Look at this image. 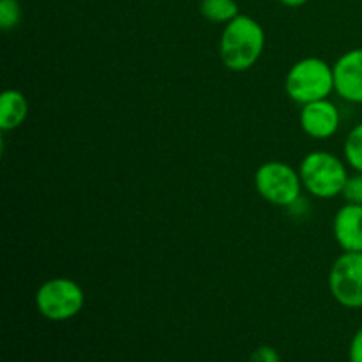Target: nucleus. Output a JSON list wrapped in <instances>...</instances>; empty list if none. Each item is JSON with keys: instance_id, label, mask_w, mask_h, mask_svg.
Wrapping results in <instances>:
<instances>
[{"instance_id": "1", "label": "nucleus", "mask_w": 362, "mask_h": 362, "mask_svg": "<svg viewBox=\"0 0 362 362\" xmlns=\"http://www.w3.org/2000/svg\"><path fill=\"white\" fill-rule=\"evenodd\" d=\"M265 49V30L255 18L239 14L225 25L219 41V57L226 69L244 73L251 69Z\"/></svg>"}, {"instance_id": "2", "label": "nucleus", "mask_w": 362, "mask_h": 362, "mask_svg": "<svg viewBox=\"0 0 362 362\" xmlns=\"http://www.w3.org/2000/svg\"><path fill=\"white\" fill-rule=\"evenodd\" d=\"M297 170L304 189L320 200L339 197L350 177L346 163L332 152L325 151H315L304 156Z\"/></svg>"}, {"instance_id": "3", "label": "nucleus", "mask_w": 362, "mask_h": 362, "mask_svg": "<svg viewBox=\"0 0 362 362\" xmlns=\"http://www.w3.org/2000/svg\"><path fill=\"white\" fill-rule=\"evenodd\" d=\"M285 90L288 98L300 106L327 99L334 90V69L318 57L300 59L286 73Z\"/></svg>"}, {"instance_id": "4", "label": "nucleus", "mask_w": 362, "mask_h": 362, "mask_svg": "<svg viewBox=\"0 0 362 362\" xmlns=\"http://www.w3.org/2000/svg\"><path fill=\"white\" fill-rule=\"evenodd\" d=\"M255 187L265 202L278 207H292L300 200L303 180L299 170L283 161H267L255 173Z\"/></svg>"}, {"instance_id": "5", "label": "nucleus", "mask_w": 362, "mask_h": 362, "mask_svg": "<svg viewBox=\"0 0 362 362\" xmlns=\"http://www.w3.org/2000/svg\"><path fill=\"white\" fill-rule=\"evenodd\" d=\"M35 306L48 320H69L83 310L85 292L74 279L53 278L39 286L35 293Z\"/></svg>"}, {"instance_id": "6", "label": "nucleus", "mask_w": 362, "mask_h": 362, "mask_svg": "<svg viewBox=\"0 0 362 362\" xmlns=\"http://www.w3.org/2000/svg\"><path fill=\"white\" fill-rule=\"evenodd\" d=\"M329 290L336 303L349 310L362 308V253L345 251L332 264Z\"/></svg>"}, {"instance_id": "7", "label": "nucleus", "mask_w": 362, "mask_h": 362, "mask_svg": "<svg viewBox=\"0 0 362 362\" xmlns=\"http://www.w3.org/2000/svg\"><path fill=\"white\" fill-rule=\"evenodd\" d=\"M300 127L304 133L317 140H327L334 136L341 124V113L338 106L327 99H318V101L303 105L300 110Z\"/></svg>"}, {"instance_id": "8", "label": "nucleus", "mask_w": 362, "mask_h": 362, "mask_svg": "<svg viewBox=\"0 0 362 362\" xmlns=\"http://www.w3.org/2000/svg\"><path fill=\"white\" fill-rule=\"evenodd\" d=\"M334 69V90L345 101L362 105V48L343 53Z\"/></svg>"}, {"instance_id": "9", "label": "nucleus", "mask_w": 362, "mask_h": 362, "mask_svg": "<svg viewBox=\"0 0 362 362\" xmlns=\"http://www.w3.org/2000/svg\"><path fill=\"white\" fill-rule=\"evenodd\" d=\"M332 233L343 251L362 253V205H343L334 216Z\"/></svg>"}, {"instance_id": "10", "label": "nucleus", "mask_w": 362, "mask_h": 362, "mask_svg": "<svg viewBox=\"0 0 362 362\" xmlns=\"http://www.w3.org/2000/svg\"><path fill=\"white\" fill-rule=\"evenodd\" d=\"M28 101L23 92L7 88L0 95V129L14 131L27 120Z\"/></svg>"}, {"instance_id": "11", "label": "nucleus", "mask_w": 362, "mask_h": 362, "mask_svg": "<svg viewBox=\"0 0 362 362\" xmlns=\"http://www.w3.org/2000/svg\"><path fill=\"white\" fill-rule=\"evenodd\" d=\"M200 13L207 21L225 25L240 14L235 0H202Z\"/></svg>"}, {"instance_id": "12", "label": "nucleus", "mask_w": 362, "mask_h": 362, "mask_svg": "<svg viewBox=\"0 0 362 362\" xmlns=\"http://www.w3.org/2000/svg\"><path fill=\"white\" fill-rule=\"evenodd\" d=\"M345 163L354 172L362 173V122L354 126L343 145Z\"/></svg>"}, {"instance_id": "13", "label": "nucleus", "mask_w": 362, "mask_h": 362, "mask_svg": "<svg viewBox=\"0 0 362 362\" xmlns=\"http://www.w3.org/2000/svg\"><path fill=\"white\" fill-rule=\"evenodd\" d=\"M21 21V6L18 0H0V28L9 32Z\"/></svg>"}, {"instance_id": "14", "label": "nucleus", "mask_w": 362, "mask_h": 362, "mask_svg": "<svg viewBox=\"0 0 362 362\" xmlns=\"http://www.w3.org/2000/svg\"><path fill=\"white\" fill-rule=\"evenodd\" d=\"M343 198L346 200V204H359L362 205V173L356 175H350L349 180L345 184V189H343Z\"/></svg>"}, {"instance_id": "15", "label": "nucleus", "mask_w": 362, "mask_h": 362, "mask_svg": "<svg viewBox=\"0 0 362 362\" xmlns=\"http://www.w3.org/2000/svg\"><path fill=\"white\" fill-rule=\"evenodd\" d=\"M250 362H281V357L272 346H260L251 354Z\"/></svg>"}, {"instance_id": "16", "label": "nucleus", "mask_w": 362, "mask_h": 362, "mask_svg": "<svg viewBox=\"0 0 362 362\" xmlns=\"http://www.w3.org/2000/svg\"><path fill=\"white\" fill-rule=\"evenodd\" d=\"M349 356L350 362H362V327L354 334Z\"/></svg>"}, {"instance_id": "17", "label": "nucleus", "mask_w": 362, "mask_h": 362, "mask_svg": "<svg viewBox=\"0 0 362 362\" xmlns=\"http://www.w3.org/2000/svg\"><path fill=\"white\" fill-rule=\"evenodd\" d=\"M279 2L286 7H300V6H304L308 0H279Z\"/></svg>"}]
</instances>
